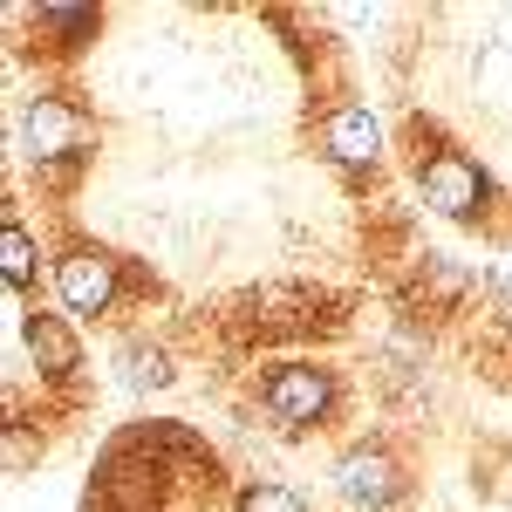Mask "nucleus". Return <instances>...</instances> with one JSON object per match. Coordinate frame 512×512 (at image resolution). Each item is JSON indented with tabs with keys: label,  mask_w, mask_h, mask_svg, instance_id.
Here are the masks:
<instances>
[{
	"label": "nucleus",
	"mask_w": 512,
	"mask_h": 512,
	"mask_svg": "<svg viewBox=\"0 0 512 512\" xmlns=\"http://www.w3.org/2000/svg\"><path fill=\"white\" fill-rule=\"evenodd\" d=\"M28 151H35L41 164L82 158V151H89V123H82L76 103H62V96H35V103H28Z\"/></svg>",
	"instance_id": "nucleus-2"
},
{
	"label": "nucleus",
	"mask_w": 512,
	"mask_h": 512,
	"mask_svg": "<svg viewBox=\"0 0 512 512\" xmlns=\"http://www.w3.org/2000/svg\"><path fill=\"white\" fill-rule=\"evenodd\" d=\"M55 287H62V301H69L76 315H103V308L117 301V267L82 246V253H62V260H55Z\"/></svg>",
	"instance_id": "nucleus-4"
},
{
	"label": "nucleus",
	"mask_w": 512,
	"mask_h": 512,
	"mask_svg": "<svg viewBox=\"0 0 512 512\" xmlns=\"http://www.w3.org/2000/svg\"><path fill=\"white\" fill-rule=\"evenodd\" d=\"M130 383H171V362H164V349H130Z\"/></svg>",
	"instance_id": "nucleus-10"
},
{
	"label": "nucleus",
	"mask_w": 512,
	"mask_h": 512,
	"mask_svg": "<svg viewBox=\"0 0 512 512\" xmlns=\"http://www.w3.org/2000/svg\"><path fill=\"white\" fill-rule=\"evenodd\" d=\"M335 478H342V492H349L355 506H390L396 485H403V478H396V458H390V451H369V444L349 451Z\"/></svg>",
	"instance_id": "nucleus-5"
},
{
	"label": "nucleus",
	"mask_w": 512,
	"mask_h": 512,
	"mask_svg": "<svg viewBox=\"0 0 512 512\" xmlns=\"http://www.w3.org/2000/svg\"><path fill=\"white\" fill-rule=\"evenodd\" d=\"M239 512H308V506H301V492H287V485H253V492L239 499Z\"/></svg>",
	"instance_id": "nucleus-9"
},
{
	"label": "nucleus",
	"mask_w": 512,
	"mask_h": 512,
	"mask_svg": "<svg viewBox=\"0 0 512 512\" xmlns=\"http://www.w3.org/2000/svg\"><path fill=\"white\" fill-rule=\"evenodd\" d=\"M28 349H35L41 376H69V369L82 362V342L55 315H28Z\"/></svg>",
	"instance_id": "nucleus-7"
},
{
	"label": "nucleus",
	"mask_w": 512,
	"mask_h": 512,
	"mask_svg": "<svg viewBox=\"0 0 512 512\" xmlns=\"http://www.w3.org/2000/svg\"><path fill=\"white\" fill-rule=\"evenodd\" d=\"M260 403H267V417H280V424H321V417H328V403H335V383H328V369L287 362V369L267 376Z\"/></svg>",
	"instance_id": "nucleus-1"
},
{
	"label": "nucleus",
	"mask_w": 512,
	"mask_h": 512,
	"mask_svg": "<svg viewBox=\"0 0 512 512\" xmlns=\"http://www.w3.org/2000/svg\"><path fill=\"white\" fill-rule=\"evenodd\" d=\"M0 274H7V287H28L35 280V239H28V226H0Z\"/></svg>",
	"instance_id": "nucleus-8"
},
{
	"label": "nucleus",
	"mask_w": 512,
	"mask_h": 512,
	"mask_svg": "<svg viewBox=\"0 0 512 512\" xmlns=\"http://www.w3.org/2000/svg\"><path fill=\"white\" fill-rule=\"evenodd\" d=\"M321 144H328V158H335V164H369L376 151H383V130H376V117H369V103H349V110L328 117Z\"/></svg>",
	"instance_id": "nucleus-6"
},
{
	"label": "nucleus",
	"mask_w": 512,
	"mask_h": 512,
	"mask_svg": "<svg viewBox=\"0 0 512 512\" xmlns=\"http://www.w3.org/2000/svg\"><path fill=\"white\" fill-rule=\"evenodd\" d=\"M478 198H485V178H478L472 158H458V151H437L424 164V205H437L444 219H472Z\"/></svg>",
	"instance_id": "nucleus-3"
}]
</instances>
